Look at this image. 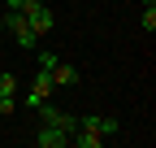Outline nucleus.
Segmentation results:
<instances>
[{"mask_svg": "<svg viewBox=\"0 0 156 148\" xmlns=\"http://www.w3.org/2000/svg\"><path fill=\"white\" fill-rule=\"evenodd\" d=\"M5 31H13V39H17V48H22V52H30V48L39 44V35L30 31V22H26V13H22V9L5 13Z\"/></svg>", "mask_w": 156, "mask_h": 148, "instance_id": "f257e3e1", "label": "nucleus"}, {"mask_svg": "<svg viewBox=\"0 0 156 148\" xmlns=\"http://www.w3.org/2000/svg\"><path fill=\"white\" fill-rule=\"evenodd\" d=\"M22 13H26V22H30L35 35H48L56 26V17H52V9L44 5V0H22Z\"/></svg>", "mask_w": 156, "mask_h": 148, "instance_id": "f03ea898", "label": "nucleus"}, {"mask_svg": "<svg viewBox=\"0 0 156 148\" xmlns=\"http://www.w3.org/2000/svg\"><path fill=\"white\" fill-rule=\"evenodd\" d=\"M35 113H39V118H44L48 126H61V131H65V135L74 139V131H78V118H74V113H61V109H56V105H48V100H44V105H39V109H35Z\"/></svg>", "mask_w": 156, "mask_h": 148, "instance_id": "7ed1b4c3", "label": "nucleus"}, {"mask_svg": "<svg viewBox=\"0 0 156 148\" xmlns=\"http://www.w3.org/2000/svg\"><path fill=\"white\" fill-rule=\"evenodd\" d=\"M35 144H39V148H65L69 135L61 131V126H48V122H44V126H39V135H35Z\"/></svg>", "mask_w": 156, "mask_h": 148, "instance_id": "20e7f679", "label": "nucleus"}, {"mask_svg": "<svg viewBox=\"0 0 156 148\" xmlns=\"http://www.w3.org/2000/svg\"><path fill=\"white\" fill-rule=\"evenodd\" d=\"M48 74H52V83H56V87H74V83H78V70H74V65H65V61H56Z\"/></svg>", "mask_w": 156, "mask_h": 148, "instance_id": "39448f33", "label": "nucleus"}, {"mask_svg": "<svg viewBox=\"0 0 156 148\" xmlns=\"http://www.w3.org/2000/svg\"><path fill=\"white\" fill-rule=\"evenodd\" d=\"M52 87H56V83H52V74H48V70H39L35 79H30V91H39V96H44V100L52 96Z\"/></svg>", "mask_w": 156, "mask_h": 148, "instance_id": "423d86ee", "label": "nucleus"}, {"mask_svg": "<svg viewBox=\"0 0 156 148\" xmlns=\"http://www.w3.org/2000/svg\"><path fill=\"white\" fill-rule=\"evenodd\" d=\"M0 100H17V79L13 74H0Z\"/></svg>", "mask_w": 156, "mask_h": 148, "instance_id": "0eeeda50", "label": "nucleus"}, {"mask_svg": "<svg viewBox=\"0 0 156 148\" xmlns=\"http://www.w3.org/2000/svg\"><path fill=\"white\" fill-rule=\"evenodd\" d=\"M139 26H143V31H156V5H143V13H139Z\"/></svg>", "mask_w": 156, "mask_h": 148, "instance_id": "6e6552de", "label": "nucleus"}, {"mask_svg": "<svg viewBox=\"0 0 156 148\" xmlns=\"http://www.w3.org/2000/svg\"><path fill=\"white\" fill-rule=\"evenodd\" d=\"M100 135H104V139L117 135V118H100Z\"/></svg>", "mask_w": 156, "mask_h": 148, "instance_id": "1a4fd4ad", "label": "nucleus"}, {"mask_svg": "<svg viewBox=\"0 0 156 148\" xmlns=\"http://www.w3.org/2000/svg\"><path fill=\"white\" fill-rule=\"evenodd\" d=\"M56 61H61V57H56V52H39V70H52Z\"/></svg>", "mask_w": 156, "mask_h": 148, "instance_id": "9d476101", "label": "nucleus"}, {"mask_svg": "<svg viewBox=\"0 0 156 148\" xmlns=\"http://www.w3.org/2000/svg\"><path fill=\"white\" fill-rule=\"evenodd\" d=\"M22 105H26V109H39V105H44V96H39V91H26Z\"/></svg>", "mask_w": 156, "mask_h": 148, "instance_id": "9b49d317", "label": "nucleus"}, {"mask_svg": "<svg viewBox=\"0 0 156 148\" xmlns=\"http://www.w3.org/2000/svg\"><path fill=\"white\" fill-rule=\"evenodd\" d=\"M0 31H5V9H0Z\"/></svg>", "mask_w": 156, "mask_h": 148, "instance_id": "f8f14e48", "label": "nucleus"}, {"mask_svg": "<svg viewBox=\"0 0 156 148\" xmlns=\"http://www.w3.org/2000/svg\"><path fill=\"white\" fill-rule=\"evenodd\" d=\"M143 5H156V0H143Z\"/></svg>", "mask_w": 156, "mask_h": 148, "instance_id": "ddd939ff", "label": "nucleus"}]
</instances>
